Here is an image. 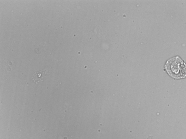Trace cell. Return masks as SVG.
Listing matches in <instances>:
<instances>
[{
  "mask_svg": "<svg viewBox=\"0 0 186 139\" xmlns=\"http://www.w3.org/2000/svg\"><path fill=\"white\" fill-rule=\"evenodd\" d=\"M48 70L46 69L43 70L35 73L32 77V80L36 84H38L43 81L48 74Z\"/></svg>",
  "mask_w": 186,
  "mask_h": 139,
  "instance_id": "cell-2",
  "label": "cell"
},
{
  "mask_svg": "<svg viewBox=\"0 0 186 139\" xmlns=\"http://www.w3.org/2000/svg\"><path fill=\"white\" fill-rule=\"evenodd\" d=\"M165 69L173 78L182 79L186 77V64L178 56L169 59L166 62Z\"/></svg>",
  "mask_w": 186,
  "mask_h": 139,
  "instance_id": "cell-1",
  "label": "cell"
}]
</instances>
